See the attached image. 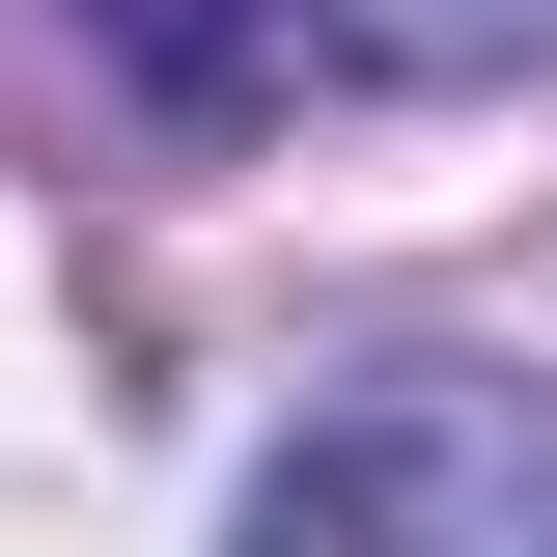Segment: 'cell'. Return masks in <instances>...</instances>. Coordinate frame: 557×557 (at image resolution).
<instances>
[{"mask_svg": "<svg viewBox=\"0 0 557 557\" xmlns=\"http://www.w3.org/2000/svg\"><path fill=\"white\" fill-rule=\"evenodd\" d=\"M223 557H557V391L530 362H362L223 502Z\"/></svg>", "mask_w": 557, "mask_h": 557, "instance_id": "cell-1", "label": "cell"}, {"mask_svg": "<svg viewBox=\"0 0 557 557\" xmlns=\"http://www.w3.org/2000/svg\"><path fill=\"white\" fill-rule=\"evenodd\" d=\"M57 28L139 84V139H251L278 84H307V0H57Z\"/></svg>", "mask_w": 557, "mask_h": 557, "instance_id": "cell-2", "label": "cell"}]
</instances>
